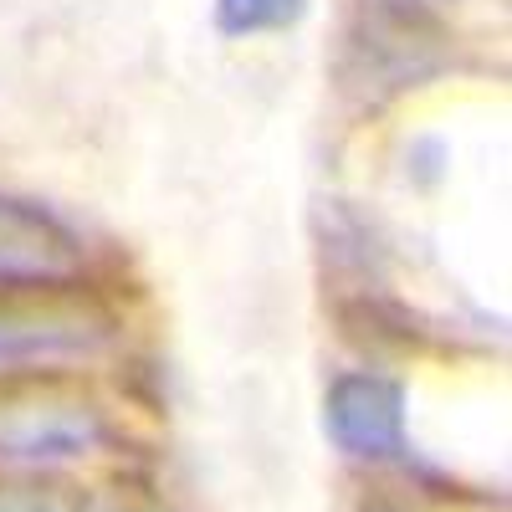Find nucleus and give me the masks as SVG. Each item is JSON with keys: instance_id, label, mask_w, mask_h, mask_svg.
I'll return each mask as SVG.
<instances>
[{"instance_id": "f03ea898", "label": "nucleus", "mask_w": 512, "mask_h": 512, "mask_svg": "<svg viewBox=\"0 0 512 512\" xmlns=\"http://www.w3.org/2000/svg\"><path fill=\"white\" fill-rule=\"evenodd\" d=\"M88 246L31 200H0V292H82Z\"/></svg>"}, {"instance_id": "f257e3e1", "label": "nucleus", "mask_w": 512, "mask_h": 512, "mask_svg": "<svg viewBox=\"0 0 512 512\" xmlns=\"http://www.w3.org/2000/svg\"><path fill=\"white\" fill-rule=\"evenodd\" d=\"M113 318L77 292H0V374H62L108 349Z\"/></svg>"}, {"instance_id": "7ed1b4c3", "label": "nucleus", "mask_w": 512, "mask_h": 512, "mask_svg": "<svg viewBox=\"0 0 512 512\" xmlns=\"http://www.w3.org/2000/svg\"><path fill=\"white\" fill-rule=\"evenodd\" d=\"M108 441V420L98 405L57 390L0 400V461L11 466H57L93 456Z\"/></svg>"}, {"instance_id": "20e7f679", "label": "nucleus", "mask_w": 512, "mask_h": 512, "mask_svg": "<svg viewBox=\"0 0 512 512\" xmlns=\"http://www.w3.org/2000/svg\"><path fill=\"white\" fill-rule=\"evenodd\" d=\"M328 441L354 461H395L405 456V384L374 369H349L328 384L323 400Z\"/></svg>"}, {"instance_id": "6e6552de", "label": "nucleus", "mask_w": 512, "mask_h": 512, "mask_svg": "<svg viewBox=\"0 0 512 512\" xmlns=\"http://www.w3.org/2000/svg\"><path fill=\"white\" fill-rule=\"evenodd\" d=\"M390 6H405V11H436V6H451V0H390Z\"/></svg>"}, {"instance_id": "39448f33", "label": "nucleus", "mask_w": 512, "mask_h": 512, "mask_svg": "<svg viewBox=\"0 0 512 512\" xmlns=\"http://www.w3.org/2000/svg\"><path fill=\"white\" fill-rule=\"evenodd\" d=\"M303 16H308V0H216L221 36H267L297 26Z\"/></svg>"}, {"instance_id": "0eeeda50", "label": "nucleus", "mask_w": 512, "mask_h": 512, "mask_svg": "<svg viewBox=\"0 0 512 512\" xmlns=\"http://www.w3.org/2000/svg\"><path fill=\"white\" fill-rule=\"evenodd\" d=\"M88 512H159V507H149V502H134V497H103V502H93Z\"/></svg>"}, {"instance_id": "423d86ee", "label": "nucleus", "mask_w": 512, "mask_h": 512, "mask_svg": "<svg viewBox=\"0 0 512 512\" xmlns=\"http://www.w3.org/2000/svg\"><path fill=\"white\" fill-rule=\"evenodd\" d=\"M0 512H67V502L52 497V492H41V487L0 482Z\"/></svg>"}]
</instances>
